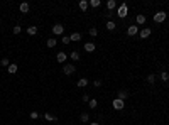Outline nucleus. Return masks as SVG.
<instances>
[{"label":"nucleus","mask_w":169,"mask_h":125,"mask_svg":"<svg viewBox=\"0 0 169 125\" xmlns=\"http://www.w3.org/2000/svg\"><path fill=\"white\" fill-rule=\"evenodd\" d=\"M70 58L73 59V61H80V52H78V51H73L70 54Z\"/></svg>","instance_id":"23"},{"label":"nucleus","mask_w":169,"mask_h":125,"mask_svg":"<svg viewBox=\"0 0 169 125\" xmlns=\"http://www.w3.org/2000/svg\"><path fill=\"white\" fill-rule=\"evenodd\" d=\"M88 79H86V78H80V79H78V81H76V86L78 88H86L88 86Z\"/></svg>","instance_id":"12"},{"label":"nucleus","mask_w":169,"mask_h":125,"mask_svg":"<svg viewBox=\"0 0 169 125\" xmlns=\"http://www.w3.org/2000/svg\"><path fill=\"white\" fill-rule=\"evenodd\" d=\"M51 30H52L54 36H63V34H64V26H63V24H54Z\"/></svg>","instance_id":"4"},{"label":"nucleus","mask_w":169,"mask_h":125,"mask_svg":"<svg viewBox=\"0 0 169 125\" xmlns=\"http://www.w3.org/2000/svg\"><path fill=\"white\" fill-rule=\"evenodd\" d=\"M161 79H162V81H169V73L168 71H162V73H161Z\"/></svg>","instance_id":"27"},{"label":"nucleus","mask_w":169,"mask_h":125,"mask_svg":"<svg viewBox=\"0 0 169 125\" xmlns=\"http://www.w3.org/2000/svg\"><path fill=\"white\" fill-rule=\"evenodd\" d=\"M0 22H2V17H0Z\"/></svg>","instance_id":"36"},{"label":"nucleus","mask_w":169,"mask_h":125,"mask_svg":"<svg viewBox=\"0 0 169 125\" xmlns=\"http://www.w3.org/2000/svg\"><path fill=\"white\" fill-rule=\"evenodd\" d=\"M56 44H58V39L56 37H49L48 41H46V46H48V48H54Z\"/></svg>","instance_id":"16"},{"label":"nucleus","mask_w":169,"mask_h":125,"mask_svg":"<svg viewBox=\"0 0 169 125\" xmlns=\"http://www.w3.org/2000/svg\"><path fill=\"white\" fill-rule=\"evenodd\" d=\"M93 86L100 88V86H101V81H100V79H95V81H93Z\"/></svg>","instance_id":"33"},{"label":"nucleus","mask_w":169,"mask_h":125,"mask_svg":"<svg viewBox=\"0 0 169 125\" xmlns=\"http://www.w3.org/2000/svg\"><path fill=\"white\" fill-rule=\"evenodd\" d=\"M30 118H32V120H37V118H39V113H37V112H30Z\"/></svg>","instance_id":"32"},{"label":"nucleus","mask_w":169,"mask_h":125,"mask_svg":"<svg viewBox=\"0 0 169 125\" xmlns=\"http://www.w3.org/2000/svg\"><path fill=\"white\" fill-rule=\"evenodd\" d=\"M154 81H156V76H154V75H147V83L154 85Z\"/></svg>","instance_id":"31"},{"label":"nucleus","mask_w":169,"mask_h":125,"mask_svg":"<svg viewBox=\"0 0 169 125\" xmlns=\"http://www.w3.org/2000/svg\"><path fill=\"white\" fill-rule=\"evenodd\" d=\"M26 32H27L29 36H36V34H37V27H36V26H29V27L26 29Z\"/></svg>","instance_id":"18"},{"label":"nucleus","mask_w":169,"mask_h":125,"mask_svg":"<svg viewBox=\"0 0 169 125\" xmlns=\"http://www.w3.org/2000/svg\"><path fill=\"white\" fill-rule=\"evenodd\" d=\"M146 20H147V17H146L144 14H137V17H135L137 26H144V24H146Z\"/></svg>","instance_id":"11"},{"label":"nucleus","mask_w":169,"mask_h":125,"mask_svg":"<svg viewBox=\"0 0 169 125\" xmlns=\"http://www.w3.org/2000/svg\"><path fill=\"white\" fill-rule=\"evenodd\" d=\"M95 49H97L95 42H91V41H90V42H85V51H86V52H93Z\"/></svg>","instance_id":"13"},{"label":"nucleus","mask_w":169,"mask_h":125,"mask_svg":"<svg viewBox=\"0 0 169 125\" xmlns=\"http://www.w3.org/2000/svg\"><path fill=\"white\" fill-rule=\"evenodd\" d=\"M117 98L122 100V102H125V100L129 98V91H127V90H119V91H117Z\"/></svg>","instance_id":"8"},{"label":"nucleus","mask_w":169,"mask_h":125,"mask_svg":"<svg viewBox=\"0 0 169 125\" xmlns=\"http://www.w3.org/2000/svg\"><path fill=\"white\" fill-rule=\"evenodd\" d=\"M127 34H129V36H135V34H139V26H137V24L129 26V27H127Z\"/></svg>","instance_id":"7"},{"label":"nucleus","mask_w":169,"mask_h":125,"mask_svg":"<svg viewBox=\"0 0 169 125\" xmlns=\"http://www.w3.org/2000/svg\"><path fill=\"white\" fill-rule=\"evenodd\" d=\"M115 9H117V2H115V0H108V2H107V10H108V12H113Z\"/></svg>","instance_id":"14"},{"label":"nucleus","mask_w":169,"mask_h":125,"mask_svg":"<svg viewBox=\"0 0 169 125\" xmlns=\"http://www.w3.org/2000/svg\"><path fill=\"white\" fill-rule=\"evenodd\" d=\"M0 64L3 68H9L10 66V61H9V58H2V61H0Z\"/></svg>","instance_id":"25"},{"label":"nucleus","mask_w":169,"mask_h":125,"mask_svg":"<svg viewBox=\"0 0 169 125\" xmlns=\"http://www.w3.org/2000/svg\"><path fill=\"white\" fill-rule=\"evenodd\" d=\"M44 120H48V122H58V117H54V115H51L49 112H46L44 113Z\"/></svg>","instance_id":"17"},{"label":"nucleus","mask_w":169,"mask_h":125,"mask_svg":"<svg viewBox=\"0 0 169 125\" xmlns=\"http://www.w3.org/2000/svg\"><path fill=\"white\" fill-rule=\"evenodd\" d=\"M56 59H58L59 64H66V61H68V54H66V52H58Z\"/></svg>","instance_id":"9"},{"label":"nucleus","mask_w":169,"mask_h":125,"mask_svg":"<svg viewBox=\"0 0 169 125\" xmlns=\"http://www.w3.org/2000/svg\"><path fill=\"white\" fill-rule=\"evenodd\" d=\"M112 106H113V110L120 112V110H123V108H125V102H122V100H119V98H115V100L112 102Z\"/></svg>","instance_id":"5"},{"label":"nucleus","mask_w":169,"mask_h":125,"mask_svg":"<svg viewBox=\"0 0 169 125\" xmlns=\"http://www.w3.org/2000/svg\"><path fill=\"white\" fill-rule=\"evenodd\" d=\"M166 19H168V14H166L164 10H159V12H156V14L152 15V20H154L156 24H162Z\"/></svg>","instance_id":"1"},{"label":"nucleus","mask_w":169,"mask_h":125,"mask_svg":"<svg viewBox=\"0 0 169 125\" xmlns=\"http://www.w3.org/2000/svg\"><path fill=\"white\" fill-rule=\"evenodd\" d=\"M152 34V30H150V27H144V29H140V32H139V37L140 39H147Z\"/></svg>","instance_id":"6"},{"label":"nucleus","mask_w":169,"mask_h":125,"mask_svg":"<svg viewBox=\"0 0 169 125\" xmlns=\"http://www.w3.org/2000/svg\"><path fill=\"white\" fill-rule=\"evenodd\" d=\"M70 37H71V42H78V41H81V34L80 32H73Z\"/></svg>","instance_id":"19"},{"label":"nucleus","mask_w":169,"mask_h":125,"mask_svg":"<svg viewBox=\"0 0 169 125\" xmlns=\"http://www.w3.org/2000/svg\"><path fill=\"white\" fill-rule=\"evenodd\" d=\"M88 105H90V108H97V106H98V102H97L95 98H91L88 102Z\"/></svg>","instance_id":"26"},{"label":"nucleus","mask_w":169,"mask_h":125,"mask_svg":"<svg viewBox=\"0 0 169 125\" xmlns=\"http://www.w3.org/2000/svg\"><path fill=\"white\" fill-rule=\"evenodd\" d=\"M107 30H115V27H117V24L113 22V20H107Z\"/></svg>","instance_id":"20"},{"label":"nucleus","mask_w":169,"mask_h":125,"mask_svg":"<svg viewBox=\"0 0 169 125\" xmlns=\"http://www.w3.org/2000/svg\"><path fill=\"white\" fill-rule=\"evenodd\" d=\"M88 34L91 37H97V36H98V29H97V27H91V29L88 30Z\"/></svg>","instance_id":"24"},{"label":"nucleus","mask_w":169,"mask_h":125,"mask_svg":"<svg viewBox=\"0 0 169 125\" xmlns=\"http://www.w3.org/2000/svg\"><path fill=\"white\" fill-rule=\"evenodd\" d=\"M61 42H63V44H70L71 37H70V36H63V37H61Z\"/></svg>","instance_id":"29"},{"label":"nucleus","mask_w":169,"mask_h":125,"mask_svg":"<svg viewBox=\"0 0 169 125\" xmlns=\"http://www.w3.org/2000/svg\"><path fill=\"white\" fill-rule=\"evenodd\" d=\"M19 10H20V14H29L30 5L27 3V2H22V3L19 5Z\"/></svg>","instance_id":"10"},{"label":"nucleus","mask_w":169,"mask_h":125,"mask_svg":"<svg viewBox=\"0 0 169 125\" xmlns=\"http://www.w3.org/2000/svg\"><path fill=\"white\" fill-rule=\"evenodd\" d=\"M74 71H76V68L70 64V63H66V64H63V73L66 75V76H70V75H74Z\"/></svg>","instance_id":"3"},{"label":"nucleus","mask_w":169,"mask_h":125,"mask_svg":"<svg viewBox=\"0 0 169 125\" xmlns=\"http://www.w3.org/2000/svg\"><path fill=\"white\" fill-rule=\"evenodd\" d=\"M78 7H80V9L83 10V12H86V10H88V7H90V2H86V0H80Z\"/></svg>","instance_id":"15"},{"label":"nucleus","mask_w":169,"mask_h":125,"mask_svg":"<svg viewBox=\"0 0 169 125\" xmlns=\"http://www.w3.org/2000/svg\"><path fill=\"white\" fill-rule=\"evenodd\" d=\"M90 125H100V122H91Z\"/></svg>","instance_id":"35"},{"label":"nucleus","mask_w":169,"mask_h":125,"mask_svg":"<svg viewBox=\"0 0 169 125\" xmlns=\"http://www.w3.org/2000/svg\"><path fill=\"white\" fill-rule=\"evenodd\" d=\"M12 32H14V34H15V36H19L20 32H22V27H20L19 24H17V26H15V27H14V29H12Z\"/></svg>","instance_id":"28"},{"label":"nucleus","mask_w":169,"mask_h":125,"mask_svg":"<svg viewBox=\"0 0 169 125\" xmlns=\"http://www.w3.org/2000/svg\"><path fill=\"white\" fill-rule=\"evenodd\" d=\"M80 120H81V122H88V120H90V115H88V113H81V115H80Z\"/></svg>","instance_id":"30"},{"label":"nucleus","mask_w":169,"mask_h":125,"mask_svg":"<svg viewBox=\"0 0 169 125\" xmlns=\"http://www.w3.org/2000/svg\"><path fill=\"white\" fill-rule=\"evenodd\" d=\"M117 15H119L120 19H125V17L129 15V7H127V3H120L119 7H117Z\"/></svg>","instance_id":"2"},{"label":"nucleus","mask_w":169,"mask_h":125,"mask_svg":"<svg viewBox=\"0 0 169 125\" xmlns=\"http://www.w3.org/2000/svg\"><path fill=\"white\" fill-rule=\"evenodd\" d=\"M7 71H9L10 75H14V73H17V64H15V63H10V66L7 68Z\"/></svg>","instance_id":"21"},{"label":"nucleus","mask_w":169,"mask_h":125,"mask_svg":"<svg viewBox=\"0 0 169 125\" xmlns=\"http://www.w3.org/2000/svg\"><path fill=\"white\" fill-rule=\"evenodd\" d=\"M81 100H83L85 103H88V102H90V100H91V98H90L88 95H83V96H81Z\"/></svg>","instance_id":"34"},{"label":"nucleus","mask_w":169,"mask_h":125,"mask_svg":"<svg viewBox=\"0 0 169 125\" xmlns=\"http://www.w3.org/2000/svg\"><path fill=\"white\" fill-rule=\"evenodd\" d=\"M100 5H101L100 0H90V7H93V9H100Z\"/></svg>","instance_id":"22"}]
</instances>
